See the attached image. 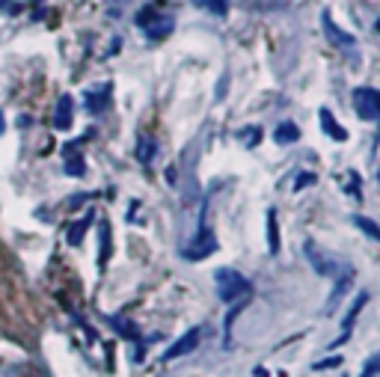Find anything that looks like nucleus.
I'll list each match as a JSON object with an SVG mask.
<instances>
[{"label":"nucleus","instance_id":"f257e3e1","mask_svg":"<svg viewBox=\"0 0 380 377\" xmlns=\"http://www.w3.org/2000/svg\"><path fill=\"white\" fill-rule=\"evenodd\" d=\"M214 282H217V294H220V300H226V303H232L238 297H247V294L252 291L250 280L244 273L235 271V267H217Z\"/></svg>","mask_w":380,"mask_h":377},{"label":"nucleus","instance_id":"f03ea898","mask_svg":"<svg viewBox=\"0 0 380 377\" xmlns=\"http://www.w3.org/2000/svg\"><path fill=\"white\" fill-rule=\"evenodd\" d=\"M137 24H140V30L146 33V39H152V42H158V39H164V36H169L173 33V18L169 15H161L158 12V6L152 3V6H146L143 12L137 15Z\"/></svg>","mask_w":380,"mask_h":377},{"label":"nucleus","instance_id":"7ed1b4c3","mask_svg":"<svg viewBox=\"0 0 380 377\" xmlns=\"http://www.w3.org/2000/svg\"><path fill=\"white\" fill-rule=\"evenodd\" d=\"M354 110L359 119L366 122H377L380 119V93L372 86H359L354 89Z\"/></svg>","mask_w":380,"mask_h":377},{"label":"nucleus","instance_id":"20e7f679","mask_svg":"<svg viewBox=\"0 0 380 377\" xmlns=\"http://www.w3.org/2000/svg\"><path fill=\"white\" fill-rule=\"evenodd\" d=\"M217 250V238L214 232L208 229V223L202 220V226H199V235L190 241V247L185 250V258H190V262H199V258H208Z\"/></svg>","mask_w":380,"mask_h":377},{"label":"nucleus","instance_id":"39448f33","mask_svg":"<svg viewBox=\"0 0 380 377\" xmlns=\"http://www.w3.org/2000/svg\"><path fill=\"white\" fill-rule=\"evenodd\" d=\"M303 250H306V256H309V265L318 271L321 276H336L339 273V265H336V258L333 256H327L324 250L315 244V241H306L303 244Z\"/></svg>","mask_w":380,"mask_h":377},{"label":"nucleus","instance_id":"423d86ee","mask_svg":"<svg viewBox=\"0 0 380 377\" xmlns=\"http://www.w3.org/2000/svg\"><path fill=\"white\" fill-rule=\"evenodd\" d=\"M199 336H202V327H190L187 333H185L182 339H178V342H173V345L167 348L161 360H164V363H173V360H178V356L190 354V351H193V348L199 345Z\"/></svg>","mask_w":380,"mask_h":377},{"label":"nucleus","instance_id":"0eeeda50","mask_svg":"<svg viewBox=\"0 0 380 377\" xmlns=\"http://www.w3.org/2000/svg\"><path fill=\"white\" fill-rule=\"evenodd\" d=\"M321 21H324V33H327V39H330L333 45H336V48H342V51H354V48H357V39H354V36L342 30V27H339L336 21H333V18H330L327 12L321 15Z\"/></svg>","mask_w":380,"mask_h":377},{"label":"nucleus","instance_id":"6e6552de","mask_svg":"<svg viewBox=\"0 0 380 377\" xmlns=\"http://www.w3.org/2000/svg\"><path fill=\"white\" fill-rule=\"evenodd\" d=\"M368 303V294H359V297L351 303V309H348V315H345V321H342V336L336 339V345H345L348 339H351V327H354V321H357V315L363 312V306Z\"/></svg>","mask_w":380,"mask_h":377},{"label":"nucleus","instance_id":"1a4fd4ad","mask_svg":"<svg viewBox=\"0 0 380 377\" xmlns=\"http://www.w3.org/2000/svg\"><path fill=\"white\" fill-rule=\"evenodd\" d=\"M321 128H324V134H327V137H333V140H339V143H345L348 140V131L345 128H342V125H339V119H336V116H333L330 110H327V107H321Z\"/></svg>","mask_w":380,"mask_h":377},{"label":"nucleus","instance_id":"9d476101","mask_svg":"<svg viewBox=\"0 0 380 377\" xmlns=\"http://www.w3.org/2000/svg\"><path fill=\"white\" fill-rule=\"evenodd\" d=\"M351 282H354V271H351V267H345V271H342V276H339V282H336V291L330 294V300H327V312L333 315V309L339 306V300L345 297V291L351 289Z\"/></svg>","mask_w":380,"mask_h":377},{"label":"nucleus","instance_id":"9b49d317","mask_svg":"<svg viewBox=\"0 0 380 377\" xmlns=\"http://www.w3.org/2000/svg\"><path fill=\"white\" fill-rule=\"evenodd\" d=\"M274 140L279 143V146H288V143H297L300 140V128H297L294 122H283L279 128L274 131Z\"/></svg>","mask_w":380,"mask_h":377},{"label":"nucleus","instance_id":"f8f14e48","mask_svg":"<svg viewBox=\"0 0 380 377\" xmlns=\"http://www.w3.org/2000/svg\"><path fill=\"white\" fill-rule=\"evenodd\" d=\"M71 113H75V107H71V98L62 95L60 104H57V116H54V125H57V128H69V125H71Z\"/></svg>","mask_w":380,"mask_h":377},{"label":"nucleus","instance_id":"ddd939ff","mask_svg":"<svg viewBox=\"0 0 380 377\" xmlns=\"http://www.w3.org/2000/svg\"><path fill=\"white\" fill-rule=\"evenodd\" d=\"M268 250L279 253V229H276V211H268Z\"/></svg>","mask_w":380,"mask_h":377},{"label":"nucleus","instance_id":"4468645a","mask_svg":"<svg viewBox=\"0 0 380 377\" xmlns=\"http://www.w3.org/2000/svg\"><path fill=\"white\" fill-rule=\"evenodd\" d=\"M107 95H110V86H102V89H98V95L89 93V101H86L89 113H102L104 107H107Z\"/></svg>","mask_w":380,"mask_h":377},{"label":"nucleus","instance_id":"2eb2a0df","mask_svg":"<svg viewBox=\"0 0 380 377\" xmlns=\"http://www.w3.org/2000/svg\"><path fill=\"white\" fill-rule=\"evenodd\" d=\"M354 226H357V229H363L368 238L377 241V244H380V226H377L375 220H368V217H354Z\"/></svg>","mask_w":380,"mask_h":377},{"label":"nucleus","instance_id":"dca6fc26","mask_svg":"<svg viewBox=\"0 0 380 377\" xmlns=\"http://www.w3.org/2000/svg\"><path fill=\"white\" fill-rule=\"evenodd\" d=\"M89 223H93V220H89V217H84V220H78V223H75V226H71V229H69V244H80V238H84V235H86Z\"/></svg>","mask_w":380,"mask_h":377},{"label":"nucleus","instance_id":"f3484780","mask_svg":"<svg viewBox=\"0 0 380 377\" xmlns=\"http://www.w3.org/2000/svg\"><path fill=\"white\" fill-rule=\"evenodd\" d=\"M202 9H208V12H214V15H226L229 12V0H196Z\"/></svg>","mask_w":380,"mask_h":377},{"label":"nucleus","instance_id":"a211bd4d","mask_svg":"<svg viewBox=\"0 0 380 377\" xmlns=\"http://www.w3.org/2000/svg\"><path fill=\"white\" fill-rule=\"evenodd\" d=\"M137 158L143 160V164H149V160L155 158V143H152V140H140V146H137Z\"/></svg>","mask_w":380,"mask_h":377},{"label":"nucleus","instance_id":"6ab92c4d","mask_svg":"<svg viewBox=\"0 0 380 377\" xmlns=\"http://www.w3.org/2000/svg\"><path fill=\"white\" fill-rule=\"evenodd\" d=\"M66 167H69V175H84V158H71L69 155V160H66Z\"/></svg>","mask_w":380,"mask_h":377},{"label":"nucleus","instance_id":"aec40b11","mask_svg":"<svg viewBox=\"0 0 380 377\" xmlns=\"http://www.w3.org/2000/svg\"><path fill=\"white\" fill-rule=\"evenodd\" d=\"M309 184H315V175L312 173H300V175H297V182H294V191H303V187H309Z\"/></svg>","mask_w":380,"mask_h":377},{"label":"nucleus","instance_id":"412c9836","mask_svg":"<svg viewBox=\"0 0 380 377\" xmlns=\"http://www.w3.org/2000/svg\"><path fill=\"white\" fill-rule=\"evenodd\" d=\"M241 137L247 140V146L252 149V146H256V143L261 140V131H259V128H252V131H241Z\"/></svg>","mask_w":380,"mask_h":377},{"label":"nucleus","instance_id":"4be33fe9","mask_svg":"<svg viewBox=\"0 0 380 377\" xmlns=\"http://www.w3.org/2000/svg\"><path fill=\"white\" fill-rule=\"evenodd\" d=\"M363 374H380V354L377 356H372V360L366 363V369H363Z\"/></svg>","mask_w":380,"mask_h":377},{"label":"nucleus","instance_id":"5701e85b","mask_svg":"<svg viewBox=\"0 0 380 377\" xmlns=\"http://www.w3.org/2000/svg\"><path fill=\"white\" fill-rule=\"evenodd\" d=\"M342 363V356H327V360H321V363H315V369H330V365H333V369H336V365Z\"/></svg>","mask_w":380,"mask_h":377},{"label":"nucleus","instance_id":"b1692460","mask_svg":"<svg viewBox=\"0 0 380 377\" xmlns=\"http://www.w3.org/2000/svg\"><path fill=\"white\" fill-rule=\"evenodd\" d=\"M359 184H363V182H359V175H354V178H351V184H348V193L357 196V199H359Z\"/></svg>","mask_w":380,"mask_h":377},{"label":"nucleus","instance_id":"393cba45","mask_svg":"<svg viewBox=\"0 0 380 377\" xmlns=\"http://www.w3.org/2000/svg\"><path fill=\"white\" fill-rule=\"evenodd\" d=\"M377 30H380V18H377Z\"/></svg>","mask_w":380,"mask_h":377},{"label":"nucleus","instance_id":"a878e982","mask_svg":"<svg viewBox=\"0 0 380 377\" xmlns=\"http://www.w3.org/2000/svg\"><path fill=\"white\" fill-rule=\"evenodd\" d=\"M377 182H380V173H377Z\"/></svg>","mask_w":380,"mask_h":377}]
</instances>
